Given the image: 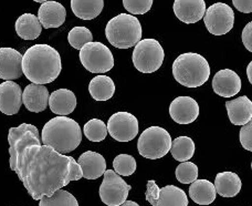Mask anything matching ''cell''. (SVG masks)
<instances>
[{
  "label": "cell",
  "mask_w": 252,
  "mask_h": 206,
  "mask_svg": "<svg viewBox=\"0 0 252 206\" xmlns=\"http://www.w3.org/2000/svg\"><path fill=\"white\" fill-rule=\"evenodd\" d=\"M10 169L35 201L51 196L70 182L83 177L78 162L52 147L41 145L38 129L22 123L11 128L8 134Z\"/></svg>",
  "instance_id": "6da1fadb"
},
{
  "label": "cell",
  "mask_w": 252,
  "mask_h": 206,
  "mask_svg": "<svg viewBox=\"0 0 252 206\" xmlns=\"http://www.w3.org/2000/svg\"><path fill=\"white\" fill-rule=\"evenodd\" d=\"M61 70L60 53L49 44H34L22 56V72L34 84L53 82Z\"/></svg>",
  "instance_id": "7a4b0ae2"
},
{
  "label": "cell",
  "mask_w": 252,
  "mask_h": 206,
  "mask_svg": "<svg viewBox=\"0 0 252 206\" xmlns=\"http://www.w3.org/2000/svg\"><path fill=\"white\" fill-rule=\"evenodd\" d=\"M43 145L52 147L61 154L74 151L82 141V130L75 120L57 116L49 120L42 129Z\"/></svg>",
  "instance_id": "3957f363"
},
{
  "label": "cell",
  "mask_w": 252,
  "mask_h": 206,
  "mask_svg": "<svg viewBox=\"0 0 252 206\" xmlns=\"http://www.w3.org/2000/svg\"><path fill=\"white\" fill-rule=\"evenodd\" d=\"M173 75L184 87L198 88L208 81L210 67L208 61L199 53H183L174 61Z\"/></svg>",
  "instance_id": "277c9868"
},
{
  "label": "cell",
  "mask_w": 252,
  "mask_h": 206,
  "mask_svg": "<svg viewBox=\"0 0 252 206\" xmlns=\"http://www.w3.org/2000/svg\"><path fill=\"white\" fill-rule=\"evenodd\" d=\"M105 35L113 47L129 49L142 40V25L133 15L120 13L107 22Z\"/></svg>",
  "instance_id": "5b68a950"
},
{
  "label": "cell",
  "mask_w": 252,
  "mask_h": 206,
  "mask_svg": "<svg viewBox=\"0 0 252 206\" xmlns=\"http://www.w3.org/2000/svg\"><path fill=\"white\" fill-rule=\"evenodd\" d=\"M170 134L160 127H150L144 131L137 142V149L143 158L157 160L165 156L172 149Z\"/></svg>",
  "instance_id": "8992f818"
},
{
  "label": "cell",
  "mask_w": 252,
  "mask_h": 206,
  "mask_svg": "<svg viewBox=\"0 0 252 206\" xmlns=\"http://www.w3.org/2000/svg\"><path fill=\"white\" fill-rule=\"evenodd\" d=\"M132 59L134 67L139 72L153 73L163 65L165 52L157 40L144 39L135 46Z\"/></svg>",
  "instance_id": "52a82bcc"
},
{
  "label": "cell",
  "mask_w": 252,
  "mask_h": 206,
  "mask_svg": "<svg viewBox=\"0 0 252 206\" xmlns=\"http://www.w3.org/2000/svg\"><path fill=\"white\" fill-rule=\"evenodd\" d=\"M80 61L92 73H105L114 67V58L102 42H89L80 50Z\"/></svg>",
  "instance_id": "ba28073f"
},
{
  "label": "cell",
  "mask_w": 252,
  "mask_h": 206,
  "mask_svg": "<svg viewBox=\"0 0 252 206\" xmlns=\"http://www.w3.org/2000/svg\"><path fill=\"white\" fill-rule=\"evenodd\" d=\"M132 187L115 171L106 170L100 186V199L107 206H120L126 202Z\"/></svg>",
  "instance_id": "9c48e42d"
},
{
  "label": "cell",
  "mask_w": 252,
  "mask_h": 206,
  "mask_svg": "<svg viewBox=\"0 0 252 206\" xmlns=\"http://www.w3.org/2000/svg\"><path fill=\"white\" fill-rule=\"evenodd\" d=\"M204 22L211 34H226L235 25V12L227 3L216 2L206 10Z\"/></svg>",
  "instance_id": "30bf717a"
},
{
  "label": "cell",
  "mask_w": 252,
  "mask_h": 206,
  "mask_svg": "<svg viewBox=\"0 0 252 206\" xmlns=\"http://www.w3.org/2000/svg\"><path fill=\"white\" fill-rule=\"evenodd\" d=\"M107 131L111 137L119 142L134 140L138 133V120L132 113L126 111L116 112L109 119Z\"/></svg>",
  "instance_id": "8fae6325"
},
{
  "label": "cell",
  "mask_w": 252,
  "mask_h": 206,
  "mask_svg": "<svg viewBox=\"0 0 252 206\" xmlns=\"http://www.w3.org/2000/svg\"><path fill=\"white\" fill-rule=\"evenodd\" d=\"M169 114L178 124H190L199 116V104L190 97H178L170 103Z\"/></svg>",
  "instance_id": "7c38bea8"
},
{
  "label": "cell",
  "mask_w": 252,
  "mask_h": 206,
  "mask_svg": "<svg viewBox=\"0 0 252 206\" xmlns=\"http://www.w3.org/2000/svg\"><path fill=\"white\" fill-rule=\"evenodd\" d=\"M22 73L21 53L13 48H0V79L13 81Z\"/></svg>",
  "instance_id": "4fadbf2b"
},
{
  "label": "cell",
  "mask_w": 252,
  "mask_h": 206,
  "mask_svg": "<svg viewBox=\"0 0 252 206\" xmlns=\"http://www.w3.org/2000/svg\"><path fill=\"white\" fill-rule=\"evenodd\" d=\"M22 104L21 88L15 81L0 84V112L7 115L17 114Z\"/></svg>",
  "instance_id": "5bb4252c"
},
{
  "label": "cell",
  "mask_w": 252,
  "mask_h": 206,
  "mask_svg": "<svg viewBox=\"0 0 252 206\" xmlns=\"http://www.w3.org/2000/svg\"><path fill=\"white\" fill-rule=\"evenodd\" d=\"M213 89L220 97H235L241 90V79L233 70L222 69L215 74Z\"/></svg>",
  "instance_id": "9a60e30c"
},
{
  "label": "cell",
  "mask_w": 252,
  "mask_h": 206,
  "mask_svg": "<svg viewBox=\"0 0 252 206\" xmlns=\"http://www.w3.org/2000/svg\"><path fill=\"white\" fill-rule=\"evenodd\" d=\"M205 0H175L174 12L182 22L196 24L206 13Z\"/></svg>",
  "instance_id": "2e32d148"
},
{
  "label": "cell",
  "mask_w": 252,
  "mask_h": 206,
  "mask_svg": "<svg viewBox=\"0 0 252 206\" xmlns=\"http://www.w3.org/2000/svg\"><path fill=\"white\" fill-rule=\"evenodd\" d=\"M38 18L43 28H59L64 24L66 18V10L60 2L47 1L40 6L38 10Z\"/></svg>",
  "instance_id": "e0dca14e"
},
{
  "label": "cell",
  "mask_w": 252,
  "mask_h": 206,
  "mask_svg": "<svg viewBox=\"0 0 252 206\" xmlns=\"http://www.w3.org/2000/svg\"><path fill=\"white\" fill-rule=\"evenodd\" d=\"M49 91L42 84H29L22 92V103L31 112L40 113L49 104Z\"/></svg>",
  "instance_id": "ac0fdd59"
},
{
  "label": "cell",
  "mask_w": 252,
  "mask_h": 206,
  "mask_svg": "<svg viewBox=\"0 0 252 206\" xmlns=\"http://www.w3.org/2000/svg\"><path fill=\"white\" fill-rule=\"evenodd\" d=\"M78 163L82 170L83 177L87 180H96L104 175L106 171V161L97 152L87 151L80 155Z\"/></svg>",
  "instance_id": "d6986e66"
},
{
  "label": "cell",
  "mask_w": 252,
  "mask_h": 206,
  "mask_svg": "<svg viewBox=\"0 0 252 206\" xmlns=\"http://www.w3.org/2000/svg\"><path fill=\"white\" fill-rule=\"evenodd\" d=\"M226 109L232 124L245 125L252 120V101L248 97H239L226 102Z\"/></svg>",
  "instance_id": "ffe728a7"
},
{
  "label": "cell",
  "mask_w": 252,
  "mask_h": 206,
  "mask_svg": "<svg viewBox=\"0 0 252 206\" xmlns=\"http://www.w3.org/2000/svg\"><path fill=\"white\" fill-rule=\"evenodd\" d=\"M49 106L58 116H66L75 110L76 97L69 89H59L50 95Z\"/></svg>",
  "instance_id": "44dd1931"
},
{
  "label": "cell",
  "mask_w": 252,
  "mask_h": 206,
  "mask_svg": "<svg viewBox=\"0 0 252 206\" xmlns=\"http://www.w3.org/2000/svg\"><path fill=\"white\" fill-rule=\"evenodd\" d=\"M241 186L240 177L233 172L218 173L215 178L216 191L222 198H235L241 191Z\"/></svg>",
  "instance_id": "7402d4cb"
},
{
  "label": "cell",
  "mask_w": 252,
  "mask_h": 206,
  "mask_svg": "<svg viewBox=\"0 0 252 206\" xmlns=\"http://www.w3.org/2000/svg\"><path fill=\"white\" fill-rule=\"evenodd\" d=\"M42 31V25L37 16L24 13L16 21V33L24 40L37 39Z\"/></svg>",
  "instance_id": "603a6c76"
},
{
  "label": "cell",
  "mask_w": 252,
  "mask_h": 206,
  "mask_svg": "<svg viewBox=\"0 0 252 206\" xmlns=\"http://www.w3.org/2000/svg\"><path fill=\"white\" fill-rule=\"evenodd\" d=\"M189 196L196 204L209 205L217 196L215 184L208 180H197L189 187Z\"/></svg>",
  "instance_id": "cb8c5ba5"
},
{
  "label": "cell",
  "mask_w": 252,
  "mask_h": 206,
  "mask_svg": "<svg viewBox=\"0 0 252 206\" xmlns=\"http://www.w3.org/2000/svg\"><path fill=\"white\" fill-rule=\"evenodd\" d=\"M89 92L94 100L107 101L114 96V81L107 75H96L89 84Z\"/></svg>",
  "instance_id": "d4e9b609"
},
{
  "label": "cell",
  "mask_w": 252,
  "mask_h": 206,
  "mask_svg": "<svg viewBox=\"0 0 252 206\" xmlns=\"http://www.w3.org/2000/svg\"><path fill=\"white\" fill-rule=\"evenodd\" d=\"M104 8V0H71V9L82 20H92L100 16Z\"/></svg>",
  "instance_id": "484cf974"
},
{
  "label": "cell",
  "mask_w": 252,
  "mask_h": 206,
  "mask_svg": "<svg viewBox=\"0 0 252 206\" xmlns=\"http://www.w3.org/2000/svg\"><path fill=\"white\" fill-rule=\"evenodd\" d=\"M156 206H188V198L185 192L179 187L167 185L160 189Z\"/></svg>",
  "instance_id": "4316f807"
},
{
  "label": "cell",
  "mask_w": 252,
  "mask_h": 206,
  "mask_svg": "<svg viewBox=\"0 0 252 206\" xmlns=\"http://www.w3.org/2000/svg\"><path fill=\"white\" fill-rule=\"evenodd\" d=\"M170 153L178 162H187L195 154V143L188 137H176L173 141Z\"/></svg>",
  "instance_id": "83f0119b"
},
{
  "label": "cell",
  "mask_w": 252,
  "mask_h": 206,
  "mask_svg": "<svg viewBox=\"0 0 252 206\" xmlns=\"http://www.w3.org/2000/svg\"><path fill=\"white\" fill-rule=\"evenodd\" d=\"M39 206H79L78 201L67 191L59 190L51 196H43Z\"/></svg>",
  "instance_id": "f1b7e54d"
},
{
  "label": "cell",
  "mask_w": 252,
  "mask_h": 206,
  "mask_svg": "<svg viewBox=\"0 0 252 206\" xmlns=\"http://www.w3.org/2000/svg\"><path fill=\"white\" fill-rule=\"evenodd\" d=\"M83 132L85 137L92 142H101L106 137L107 125L102 120L92 119L84 124Z\"/></svg>",
  "instance_id": "f546056e"
},
{
  "label": "cell",
  "mask_w": 252,
  "mask_h": 206,
  "mask_svg": "<svg viewBox=\"0 0 252 206\" xmlns=\"http://www.w3.org/2000/svg\"><path fill=\"white\" fill-rule=\"evenodd\" d=\"M92 33L85 27H74L67 34V41L76 50H81L85 44L92 42Z\"/></svg>",
  "instance_id": "4dcf8cb0"
},
{
  "label": "cell",
  "mask_w": 252,
  "mask_h": 206,
  "mask_svg": "<svg viewBox=\"0 0 252 206\" xmlns=\"http://www.w3.org/2000/svg\"><path fill=\"white\" fill-rule=\"evenodd\" d=\"M114 171L121 176H130L136 171V161L132 155L120 154L113 161Z\"/></svg>",
  "instance_id": "1f68e13d"
},
{
  "label": "cell",
  "mask_w": 252,
  "mask_h": 206,
  "mask_svg": "<svg viewBox=\"0 0 252 206\" xmlns=\"http://www.w3.org/2000/svg\"><path fill=\"white\" fill-rule=\"evenodd\" d=\"M176 178L178 182L183 184H191L197 181L198 177V168L195 163L191 162H182L176 169Z\"/></svg>",
  "instance_id": "d6a6232c"
},
{
  "label": "cell",
  "mask_w": 252,
  "mask_h": 206,
  "mask_svg": "<svg viewBox=\"0 0 252 206\" xmlns=\"http://www.w3.org/2000/svg\"><path fill=\"white\" fill-rule=\"evenodd\" d=\"M123 6L132 15H144L151 10L153 0H123Z\"/></svg>",
  "instance_id": "836d02e7"
},
{
  "label": "cell",
  "mask_w": 252,
  "mask_h": 206,
  "mask_svg": "<svg viewBox=\"0 0 252 206\" xmlns=\"http://www.w3.org/2000/svg\"><path fill=\"white\" fill-rule=\"evenodd\" d=\"M240 143L247 151L252 152V120L245 125H242L240 130Z\"/></svg>",
  "instance_id": "e575fe53"
},
{
  "label": "cell",
  "mask_w": 252,
  "mask_h": 206,
  "mask_svg": "<svg viewBox=\"0 0 252 206\" xmlns=\"http://www.w3.org/2000/svg\"><path fill=\"white\" fill-rule=\"evenodd\" d=\"M159 194H160V189L158 187V185L156 184V182L153 180L148 181L147 186H146V194H145L147 202L153 206H156L157 202H158Z\"/></svg>",
  "instance_id": "d590c367"
},
{
  "label": "cell",
  "mask_w": 252,
  "mask_h": 206,
  "mask_svg": "<svg viewBox=\"0 0 252 206\" xmlns=\"http://www.w3.org/2000/svg\"><path fill=\"white\" fill-rule=\"evenodd\" d=\"M241 39L247 50L252 52V21L249 22L242 30Z\"/></svg>",
  "instance_id": "8d00e7d4"
},
{
  "label": "cell",
  "mask_w": 252,
  "mask_h": 206,
  "mask_svg": "<svg viewBox=\"0 0 252 206\" xmlns=\"http://www.w3.org/2000/svg\"><path fill=\"white\" fill-rule=\"evenodd\" d=\"M232 3L238 11L244 13L252 12V0H232Z\"/></svg>",
  "instance_id": "74e56055"
},
{
  "label": "cell",
  "mask_w": 252,
  "mask_h": 206,
  "mask_svg": "<svg viewBox=\"0 0 252 206\" xmlns=\"http://www.w3.org/2000/svg\"><path fill=\"white\" fill-rule=\"evenodd\" d=\"M247 75H248L249 82L252 84V61L247 67Z\"/></svg>",
  "instance_id": "f35d334b"
},
{
  "label": "cell",
  "mask_w": 252,
  "mask_h": 206,
  "mask_svg": "<svg viewBox=\"0 0 252 206\" xmlns=\"http://www.w3.org/2000/svg\"><path fill=\"white\" fill-rule=\"evenodd\" d=\"M120 206H139V205L137 203L133 202V201H126L125 203H123L122 205H120Z\"/></svg>",
  "instance_id": "ab89813d"
},
{
  "label": "cell",
  "mask_w": 252,
  "mask_h": 206,
  "mask_svg": "<svg viewBox=\"0 0 252 206\" xmlns=\"http://www.w3.org/2000/svg\"><path fill=\"white\" fill-rule=\"evenodd\" d=\"M33 1H35V2H41V3H43V2H47V1H53V0H33Z\"/></svg>",
  "instance_id": "60d3db41"
},
{
  "label": "cell",
  "mask_w": 252,
  "mask_h": 206,
  "mask_svg": "<svg viewBox=\"0 0 252 206\" xmlns=\"http://www.w3.org/2000/svg\"><path fill=\"white\" fill-rule=\"evenodd\" d=\"M251 170H252V162H251Z\"/></svg>",
  "instance_id": "b9f144b4"
}]
</instances>
